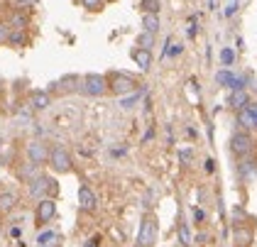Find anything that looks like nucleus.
I'll return each mask as SVG.
<instances>
[{"instance_id": "nucleus-16", "label": "nucleus", "mask_w": 257, "mask_h": 247, "mask_svg": "<svg viewBox=\"0 0 257 247\" xmlns=\"http://www.w3.org/2000/svg\"><path fill=\"white\" fill-rule=\"evenodd\" d=\"M228 105L233 108V110H242V108H247L250 105V93L247 91H233L230 98H228Z\"/></svg>"}, {"instance_id": "nucleus-8", "label": "nucleus", "mask_w": 257, "mask_h": 247, "mask_svg": "<svg viewBox=\"0 0 257 247\" xmlns=\"http://www.w3.org/2000/svg\"><path fill=\"white\" fill-rule=\"evenodd\" d=\"M25 157H27V162H32L37 167H44L47 159H49V145H44L42 140H30L25 145Z\"/></svg>"}, {"instance_id": "nucleus-2", "label": "nucleus", "mask_w": 257, "mask_h": 247, "mask_svg": "<svg viewBox=\"0 0 257 247\" xmlns=\"http://www.w3.org/2000/svg\"><path fill=\"white\" fill-rule=\"evenodd\" d=\"M157 235H159V223L155 213H145L140 220L138 237H135V247H155L157 245Z\"/></svg>"}, {"instance_id": "nucleus-32", "label": "nucleus", "mask_w": 257, "mask_h": 247, "mask_svg": "<svg viewBox=\"0 0 257 247\" xmlns=\"http://www.w3.org/2000/svg\"><path fill=\"white\" fill-rule=\"evenodd\" d=\"M240 8V3L237 0H233V3H228V8H225V15L230 18V15H235V10Z\"/></svg>"}, {"instance_id": "nucleus-11", "label": "nucleus", "mask_w": 257, "mask_h": 247, "mask_svg": "<svg viewBox=\"0 0 257 247\" xmlns=\"http://www.w3.org/2000/svg\"><path fill=\"white\" fill-rule=\"evenodd\" d=\"M52 98H54V95L49 93L47 88H35V91L30 93V108H32L35 113H44V110L52 105Z\"/></svg>"}, {"instance_id": "nucleus-37", "label": "nucleus", "mask_w": 257, "mask_h": 247, "mask_svg": "<svg viewBox=\"0 0 257 247\" xmlns=\"http://www.w3.org/2000/svg\"><path fill=\"white\" fill-rule=\"evenodd\" d=\"M203 164H206V171H208V174H211V171L216 169V167H213V164H216V162H213V159H206V162H203Z\"/></svg>"}, {"instance_id": "nucleus-27", "label": "nucleus", "mask_w": 257, "mask_h": 247, "mask_svg": "<svg viewBox=\"0 0 257 247\" xmlns=\"http://www.w3.org/2000/svg\"><path fill=\"white\" fill-rule=\"evenodd\" d=\"M79 3L88 10V13H100V10L105 8V3H108V0H79Z\"/></svg>"}, {"instance_id": "nucleus-34", "label": "nucleus", "mask_w": 257, "mask_h": 247, "mask_svg": "<svg viewBox=\"0 0 257 247\" xmlns=\"http://www.w3.org/2000/svg\"><path fill=\"white\" fill-rule=\"evenodd\" d=\"M181 52H184V47H181V44H172V49H169L167 54H169V57H179Z\"/></svg>"}, {"instance_id": "nucleus-36", "label": "nucleus", "mask_w": 257, "mask_h": 247, "mask_svg": "<svg viewBox=\"0 0 257 247\" xmlns=\"http://www.w3.org/2000/svg\"><path fill=\"white\" fill-rule=\"evenodd\" d=\"M247 110L252 113V117H255V122H257V103H252V100H250V105H247Z\"/></svg>"}, {"instance_id": "nucleus-31", "label": "nucleus", "mask_w": 257, "mask_h": 247, "mask_svg": "<svg viewBox=\"0 0 257 247\" xmlns=\"http://www.w3.org/2000/svg\"><path fill=\"white\" fill-rule=\"evenodd\" d=\"M179 162H181L184 167H191V162H194V150H181V152H179Z\"/></svg>"}, {"instance_id": "nucleus-15", "label": "nucleus", "mask_w": 257, "mask_h": 247, "mask_svg": "<svg viewBox=\"0 0 257 247\" xmlns=\"http://www.w3.org/2000/svg\"><path fill=\"white\" fill-rule=\"evenodd\" d=\"M252 240H255V232L250 228H240V225H237L235 232H233V242H235V247H250Z\"/></svg>"}, {"instance_id": "nucleus-18", "label": "nucleus", "mask_w": 257, "mask_h": 247, "mask_svg": "<svg viewBox=\"0 0 257 247\" xmlns=\"http://www.w3.org/2000/svg\"><path fill=\"white\" fill-rule=\"evenodd\" d=\"M237 125H240V130H245V133H252V130H257L255 117H252V113H250L247 108L237 110Z\"/></svg>"}, {"instance_id": "nucleus-9", "label": "nucleus", "mask_w": 257, "mask_h": 247, "mask_svg": "<svg viewBox=\"0 0 257 247\" xmlns=\"http://www.w3.org/2000/svg\"><path fill=\"white\" fill-rule=\"evenodd\" d=\"M54 215H57V201H54V198H42V201H37V208H35V223H37L40 228H44L47 223H52Z\"/></svg>"}, {"instance_id": "nucleus-5", "label": "nucleus", "mask_w": 257, "mask_h": 247, "mask_svg": "<svg viewBox=\"0 0 257 247\" xmlns=\"http://www.w3.org/2000/svg\"><path fill=\"white\" fill-rule=\"evenodd\" d=\"M57 179H52V176H47V174H40L37 179H32L30 181V196L35 198V201H42V198H54L57 196Z\"/></svg>"}, {"instance_id": "nucleus-21", "label": "nucleus", "mask_w": 257, "mask_h": 247, "mask_svg": "<svg viewBox=\"0 0 257 247\" xmlns=\"http://www.w3.org/2000/svg\"><path fill=\"white\" fill-rule=\"evenodd\" d=\"M27 30H10V37H8V44L10 47H15V49H22V47H27Z\"/></svg>"}, {"instance_id": "nucleus-4", "label": "nucleus", "mask_w": 257, "mask_h": 247, "mask_svg": "<svg viewBox=\"0 0 257 247\" xmlns=\"http://www.w3.org/2000/svg\"><path fill=\"white\" fill-rule=\"evenodd\" d=\"M81 95H86V98L108 95V76L105 74H86L81 78Z\"/></svg>"}, {"instance_id": "nucleus-17", "label": "nucleus", "mask_w": 257, "mask_h": 247, "mask_svg": "<svg viewBox=\"0 0 257 247\" xmlns=\"http://www.w3.org/2000/svg\"><path fill=\"white\" fill-rule=\"evenodd\" d=\"M61 245V235L54 230H44L37 235V247H59Z\"/></svg>"}, {"instance_id": "nucleus-14", "label": "nucleus", "mask_w": 257, "mask_h": 247, "mask_svg": "<svg viewBox=\"0 0 257 247\" xmlns=\"http://www.w3.org/2000/svg\"><path fill=\"white\" fill-rule=\"evenodd\" d=\"M252 157V154H250ZM250 157H242L240 159V164H237V174H240V179H255L257 176V162L255 159H250Z\"/></svg>"}, {"instance_id": "nucleus-28", "label": "nucleus", "mask_w": 257, "mask_h": 247, "mask_svg": "<svg viewBox=\"0 0 257 247\" xmlns=\"http://www.w3.org/2000/svg\"><path fill=\"white\" fill-rule=\"evenodd\" d=\"M220 61H223V66H233L235 64V52L228 49V47H223L220 49Z\"/></svg>"}, {"instance_id": "nucleus-30", "label": "nucleus", "mask_w": 257, "mask_h": 247, "mask_svg": "<svg viewBox=\"0 0 257 247\" xmlns=\"http://www.w3.org/2000/svg\"><path fill=\"white\" fill-rule=\"evenodd\" d=\"M8 37H10V25L5 20H0V47L8 44Z\"/></svg>"}, {"instance_id": "nucleus-12", "label": "nucleus", "mask_w": 257, "mask_h": 247, "mask_svg": "<svg viewBox=\"0 0 257 247\" xmlns=\"http://www.w3.org/2000/svg\"><path fill=\"white\" fill-rule=\"evenodd\" d=\"M130 57H133V61L138 64L142 71H150V69H152V52H150V49H140V47H135V49L130 52Z\"/></svg>"}, {"instance_id": "nucleus-7", "label": "nucleus", "mask_w": 257, "mask_h": 247, "mask_svg": "<svg viewBox=\"0 0 257 247\" xmlns=\"http://www.w3.org/2000/svg\"><path fill=\"white\" fill-rule=\"evenodd\" d=\"M230 152L235 154L237 159L250 157V154L255 152V137H252L250 133H245V130L233 133V137H230Z\"/></svg>"}, {"instance_id": "nucleus-38", "label": "nucleus", "mask_w": 257, "mask_h": 247, "mask_svg": "<svg viewBox=\"0 0 257 247\" xmlns=\"http://www.w3.org/2000/svg\"><path fill=\"white\" fill-rule=\"evenodd\" d=\"M0 93H3V81H0Z\"/></svg>"}, {"instance_id": "nucleus-29", "label": "nucleus", "mask_w": 257, "mask_h": 247, "mask_svg": "<svg viewBox=\"0 0 257 247\" xmlns=\"http://www.w3.org/2000/svg\"><path fill=\"white\" fill-rule=\"evenodd\" d=\"M138 98H140V88H138V91H135V93H130V95H122V103H120V105H122L125 110H130V108L135 105V100H138Z\"/></svg>"}, {"instance_id": "nucleus-35", "label": "nucleus", "mask_w": 257, "mask_h": 247, "mask_svg": "<svg viewBox=\"0 0 257 247\" xmlns=\"http://www.w3.org/2000/svg\"><path fill=\"white\" fill-rule=\"evenodd\" d=\"M206 240H208V235H206V232H198L196 237H194V242H196V245H206Z\"/></svg>"}, {"instance_id": "nucleus-25", "label": "nucleus", "mask_w": 257, "mask_h": 247, "mask_svg": "<svg viewBox=\"0 0 257 247\" xmlns=\"http://www.w3.org/2000/svg\"><path fill=\"white\" fill-rule=\"evenodd\" d=\"M155 42H157V35H150V32H140L138 35V47L140 49H150V52H152Z\"/></svg>"}, {"instance_id": "nucleus-6", "label": "nucleus", "mask_w": 257, "mask_h": 247, "mask_svg": "<svg viewBox=\"0 0 257 247\" xmlns=\"http://www.w3.org/2000/svg\"><path fill=\"white\" fill-rule=\"evenodd\" d=\"M81 78L79 74H66L61 76L59 81H52L49 83V93L52 95H71V93H81Z\"/></svg>"}, {"instance_id": "nucleus-33", "label": "nucleus", "mask_w": 257, "mask_h": 247, "mask_svg": "<svg viewBox=\"0 0 257 247\" xmlns=\"http://www.w3.org/2000/svg\"><path fill=\"white\" fill-rule=\"evenodd\" d=\"M194 220H196V223H203V220H206V210H203V208H194Z\"/></svg>"}, {"instance_id": "nucleus-20", "label": "nucleus", "mask_w": 257, "mask_h": 247, "mask_svg": "<svg viewBox=\"0 0 257 247\" xmlns=\"http://www.w3.org/2000/svg\"><path fill=\"white\" fill-rule=\"evenodd\" d=\"M42 171H40V167H37V164H32V162H27V164H22L20 169H18V176H20L22 181H25V184H30V181H32V179H37V176H40Z\"/></svg>"}, {"instance_id": "nucleus-22", "label": "nucleus", "mask_w": 257, "mask_h": 247, "mask_svg": "<svg viewBox=\"0 0 257 247\" xmlns=\"http://www.w3.org/2000/svg\"><path fill=\"white\" fill-rule=\"evenodd\" d=\"M15 203H18V196L13 191H3L0 193V213H10L15 208Z\"/></svg>"}, {"instance_id": "nucleus-23", "label": "nucleus", "mask_w": 257, "mask_h": 247, "mask_svg": "<svg viewBox=\"0 0 257 247\" xmlns=\"http://www.w3.org/2000/svg\"><path fill=\"white\" fill-rule=\"evenodd\" d=\"M216 83L218 86H225V88H233V83H235V74L233 71H228V69H220L216 74Z\"/></svg>"}, {"instance_id": "nucleus-10", "label": "nucleus", "mask_w": 257, "mask_h": 247, "mask_svg": "<svg viewBox=\"0 0 257 247\" xmlns=\"http://www.w3.org/2000/svg\"><path fill=\"white\" fill-rule=\"evenodd\" d=\"M79 208L83 213H96L98 210V198H96V193L88 184H81L79 189Z\"/></svg>"}, {"instance_id": "nucleus-26", "label": "nucleus", "mask_w": 257, "mask_h": 247, "mask_svg": "<svg viewBox=\"0 0 257 247\" xmlns=\"http://www.w3.org/2000/svg\"><path fill=\"white\" fill-rule=\"evenodd\" d=\"M177 232H179V242H181L184 247L194 245V237H191V232H189V225H186V223H179Z\"/></svg>"}, {"instance_id": "nucleus-13", "label": "nucleus", "mask_w": 257, "mask_h": 247, "mask_svg": "<svg viewBox=\"0 0 257 247\" xmlns=\"http://www.w3.org/2000/svg\"><path fill=\"white\" fill-rule=\"evenodd\" d=\"M5 22L10 25V30H27L30 27V15L25 10H13L10 18L5 20Z\"/></svg>"}, {"instance_id": "nucleus-1", "label": "nucleus", "mask_w": 257, "mask_h": 247, "mask_svg": "<svg viewBox=\"0 0 257 247\" xmlns=\"http://www.w3.org/2000/svg\"><path fill=\"white\" fill-rule=\"evenodd\" d=\"M108 76V95H130L138 91V78L133 76V74H125V71H110V74H105Z\"/></svg>"}, {"instance_id": "nucleus-24", "label": "nucleus", "mask_w": 257, "mask_h": 247, "mask_svg": "<svg viewBox=\"0 0 257 247\" xmlns=\"http://www.w3.org/2000/svg\"><path fill=\"white\" fill-rule=\"evenodd\" d=\"M159 8H162V0H140V13H152V15H159Z\"/></svg>"}, {"instance_id": "nucleus-19", "label": "nucleus", "mask_w": 257, "mask_h": 247, "mask_svg": "<svg viewBox=\"0 0 257 247\" xmlns=\"http://www.w3.org/2000/svg\"><path fill=\"white\" fill-rule=\"evenodd\" d=\"M159 27H162V20H159V15H152V13H145V15H142V32L157 35Z\"/></svg>"}, {"instance_id": "nucleus-3", "label": "nucleus", "mask_w": 257, "mask_h": 247, "mask_svg": "<svg viewBox=\"0 0 257 247\" xmlns=\"http://www.w3.org/2000/svg\"><path fill=\"white\" fill-rule=\"evenodd\" d=\"M47 164L52 167L54 174H71L74 171V159H71V152L64 147V145H54L49 147V159Z\"/></svg>"}]
</instances>
